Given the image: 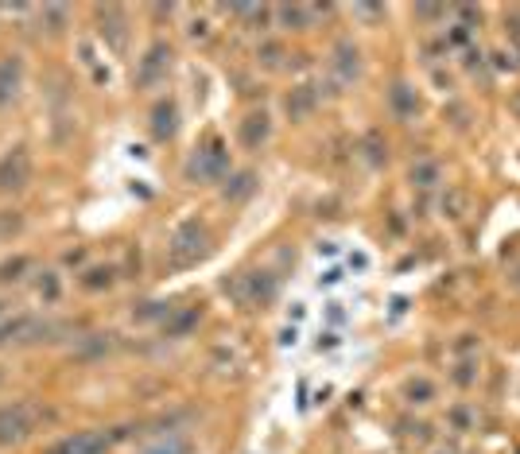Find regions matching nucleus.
I'll list each match as a JSON object with an SVG mask.
<instances>
[{
    "label": "nucleus",
    "instance_id": "9",
    "mask_svg": "<svg viewBox=\"0 0 520 454\" xmlns=\"http://www.w3.org/2000/svg\"><path fill=\"white\" fill-rule=\"evenodd\" d=\"M20 82H24V62H20L16 55L0 59V105H8V101L16 97Z\"/></svg>",
    "mask_w": 520,
    "mask_h": 454
},
{
    "label": "nucleus",
    "instance_id": "24",
    "mask_svg": "<svg viewBox=\"0 0 520 454\" xmlns=\"http://www.w3.org/2000/svg\"><path fill=\"white\" fill-rule=\"evenodd\" d=\"M27 268V261L24 256H16V261H8V264H0V280H16L20 272Z\"/></svg>",
    "mask_w": 520,
    "mask_h": 454
},
{
    "label": "nucleus",
    "instance_id": "5",
    "mask_svg": "<svg viewBox=\"0 0 520 454\" xmlns=\"http://www.w3.org/2000/svg\"><path fill=\"white\" fill-rule=\"evenodd\" d=\"M27 179H32V156L24 148H12L0 160V191H20Z\"/></svg>",
    "mask_w": 520,
    "mask_h": 454
},
{
    "label": "nucleus",
    "instance_id": "21",
    "mask_svg": "<svg viewBox=\"0 0 520 454\" xmlns=\"http://www.w3.org/2000/svg\"><path fill=\"white\" fill-rule=\"evenodd\" d=\"M194 322H198V311L191 307V311H183L175 322H167V326H163V334H167V338H175V334H186V330H191Z\"/></svg>",
    "mask_w": 520,
    "mask_h": 454
},
{
    "label": "nucleus",
    "instance_id": "4",
    "mask_svg": "<svg viewBox=\"0 0 520 454\" xmlns=\"http://www.w3.org/2000/svg\"><path fill=\"white\" fill-rule=\"evenodd\" d=\"M35 423V412L32 404H8V408H0V443H16L32 431Z\"/></svg>",
    "mask_w": 520,
    "mask_h": 454
},
{
    "label": "nucleus",
    "instance_id": "27",
    "mask_svg": "<svg viewBox=\"0 0 520 454\" xmlns=\"http://www.w3.org/2000/svg\"><path fill=\"white\" fill-rule=\"evenodd\" d=\"M446 43H454V47H462V43H470V27H451V35H446Z\"/></svg>",
    "mask_w": 520,
    "mask_h": 454
},
{
    "label": "nucleus",
    "instance_id": "12",
    "mask_svg": "<svg viewBox=\"0 0 520 454\" xmlns=\"http://www.w3.org/2000/svg\"><path fill=\"white\" fill-rule=\"evenodd\" d=\"M268 113H249L241 125V144L245 148H260V144L268 140Z\"/></svg>",
    "mask_w": 520,
    "mask_h": 454
},
{
    "label": "nucleus",
    "instance_id": "1",
    "mask_svg": "<svg viewBox=\"0 0 520 454\" xmlns=\"http://www.w3.org/2000/svg\"><path fill=\"white\" fill-rule=\"evenodd\" d=\"M206 252V229L198 221H183V226L171 233V261L175 264H194Z\"/></svg>",
    "mask_w": 520,
    "mask_h": 454
},
{
    "label": "nucleus",
    "instance_id": "20",
    "mask_svg": "<svg viewBox=\"0 0 520 454\" xmlns=\"http://www.w3.org/2000/svg\"><path fill=\"white\" fill-rule=\"evenodd\" d=\"M276 16L284 20L287 27H307V8H299V4H280Z\"/></svg>",
    "mask_w": 520,
    "mask_h": 454
},
{
    "label": "nucleus",
    "instance_id": "17",
    "mask_svg": "<svg viewBox=\"0 0 520 454\" xmlns=\"http://www.w3.org/2000/svg\"><path fill=\"white\" fill-rule=\"evenodd\" d=\"M109 338H113V334H90V338H82V345H78V357H101V353H109V350H113Z\"/></svg>",
    "mask_w": 520,
    "mask_h": 454
},
{
    "label": "nucleus",
    "instance_id": "7",
    "mask_svg": "<svg viewBox=\"0 0 520 454\" xmlns=\"http://www.w3.org/2000/svg\"><path fill=\"white\" fill-rule=\"evenodd\" d=\"M167 67H171V47H167V43H156V47L140 59L136 82H140V85H156L160 78H167Z\"/></svg>",
    "mask_w": 520,
    "mask_h": 454
},
{
    "label": "nucleus",
    "instance_id": "13",
    "mask_svg": "<svg viewBox=\"0 0 520 454\" xmlns=\"http://www.w3.org/2000/svg\"><path fill=\"white\" fill-rule=\"evenodd\" d=\"M315 101H319L315 85H299V90H292V93H287V117H292V121H303L310 109H315Z\"/></svg>",
    "mask_w": 520,
    "mask_h": 454
},
{
    "label": "nucleus",
    "instance_id": "2",
    "mask_svg": "<svg viewBox=\"0 0 520 454\" xmlns=\"http://www.w3.org/2000/svg\"><path fill=\"white\" fill-rule=\"evenodd\" d=\"M117 439H125V431H113V435H105V431H78V435L55 443L47 454H105Z\"/></svg>",
    "mask_w": 520,
    "mask_h": 454
},
{
    "label": "nucleus",
    "instance_id": "3",
    "mask_svg": "<svg viewBox=\"0 0 520 454\" xmlns=\"http://www.w3.org/2000/svg\"><path fill=\"white\" fill-rule=\"evenodd\" d=\"M226 167H229V151L221 148L218 140H210L191 163H186V175L191 179H218V175H226Z\"/></svg>",
    "mask_w": 520,
    "mask_h": 454
},
{
    "label": "nucleus",
    "instance_id": "16",
    "mask_svg": "<svg viewBox=\"0 0 520 454\" xmlns=\"http://www.w3.org/2000/svg\"><path fill=\"white\" fill-rule=\"evenodd\" d=\"M252 191H256V175H252V171H241V175L226 186V198L229 202H241V198H249Z\"/></svg>",
    "mask_w": 520,
    "mask_h": 454
},
{
    "label": "nucleus",
    "instance_id": "8",
    "mask_svg": "<svg viewBox=\"0 0 520 454\" xmlns=\"http://www.w3.org/2000/svg\"><path fill=\"white\" fill-rule=\"evenodd\" d=\"M97 20H101V35L109 39V47L113 50H125V39H128V32H125V12L121 8H97Z\"/></svg>",
    "mask_w": 520,
    "mask_h": 454
},
{
    "label": "nucleus",
    "instance_id": "14",
    "mask_svg": "<svg viewBox=\"0 0 520 454\" xmlns=\"http://www.w3.org/2000/svg\"><path fill=\"white\" fill-rule=\"evenodd\" d=\"M388 101H392V109L400 113V117H416L420 113V97H416V90L411 85H392V93H388Z\"/></svg>",
    "mask_w": 520,
    "mask_h": 454
},
{
    "label": "nucleus",
    "instance_id": "25",
    "mask_svg": "<svg viewBox=\"0 0 520 454\" xmlns=\"http://www.w3.org/2000/svg\"><path fill=\"white\" fill-rule=\"evenodd\" d=\"M280 59H284V50L280 47H272V43L268 47H260V62H264V67H280Z\"/></svg>",
    "mask_w": 520,
    "mask_h": 454
},
{
    "label": "nucleus",
    "instance_id": "11",
    "mask_svg": "<svg viewBox=\"0 0 520 454\" xmlns=\"http://www.w3.org/2000/svg\"><path fill=\"white\" fill-rule=\"evenodd\" d=\"M179 128V109L175 101H160L156 105V113H151V132H156V140H171Z\"/></svg>",
    "mask_w": 520,
    "mask_h": 454
},
{
    "label": "nucleus",
    "instance_id": "31",
    "mask_svg": "<svg viewBox=\"0 0 520 454\" xmlns=\"http://www.w3.org/2000/svg\"><path fill=\"white\" fill-rule=\"evenodd\" d=\"M516 113H520V97H516Z\"/></svg>",
    "mask_w": 520,
    "mask_h": 454
},
{
    "label": "nucleus",
    "instance_id": "26",
    "mask_svg": "<svg viewBox=\"0 0 520 454\" xmlns=\"http://www.w3.org/2000/svg\"><path fill=\"white\" fill-rule=\"evenodd\" d=\"M365 148H369V160H373V163H381V160H385V148H381V136H377V132H369Z\"/></svg>",
    "mask_w": 520,
    "mask_h": 454
},
{
    "label": "nucleus",
    "instance_id": "29",
    "mask_svg": "<svg viewBox=\"0 0 520 454\" xmlns=\"http://www.w3.org/2000/svg\"><path fill=\"white\" fill-rule=\"evenodd\" d=\"M4 307H8V303H4V299H0V319H4Z\"/></svg>",
    "mask_w": 520,
    "mask_h": 454
},
{
    "label": "nucleus",
    "instance_id": "23",
    "mask_svg": "<svg viewBox=\"0 0 520 454\" xmlns=\"http://www.w3.org/2000/svg\"><path fill=\"white\" fill-rule=\"evenodd\" d=\"M39 295H43L47 303H55V299H59V280L50 276V272H43V280H39Z\"/></svg>",
    "mask_w": 520,
    "mask_h": 454
},
{
    "label": "nucleus",
    "instance_id": "28",
    "mask_svg": "<svg viewBox=\"0 0 520 454\" xmlns=\"http://www.w3.org/2000/svg\"><path fill=\"white\" fill-rule=\"evenodd\" d=\"M454 380H458V385H470L474 380V362H462L458 373H454Z\"/></svg>",
    "mask_w": 520,
    "mask_h": 454
},
{
    "label": "nucleus",
    "instance_id": "19",
    "mask_svg": "<svg viewBox=\"0 0 520 454\" xmlns=\"http://www.w3.org/2000/svg\"><path fill=\"white\" fill-rule=\"evenodd\" d=\"M411 183L416 186H435L439 183V163L435 160H420L411 167Z\"/></svg>",
    "mask_w": 520,
    "mask_h": 454
},
{
    "label": "nucleus",
    "instance_id": "15",
    "mask_svg": "<svg viewBox=\"0 0 520 454\" xmlns=\"http://www.w3.org/2000/svg\"><path fill=\"white\" fill-rule=\"evenodd\" d=\"M140 454H191V439L186 435H167V439L151 443L148 450H140Z\"/></svg>",
    "mask_w": 520,
    "mask_h": 454
},
{
    "label": "nucleus",
    "instance_id": "30",
    "mask_svg": "<svg viewBox=\"0 0 520 454\" xmlns=\"http://www.w3.org/2000/svg\"><path fill=\"white\" fill-rule=\"evenodd\" d=\"M516 287H520V272H516Z\"/></svg>",
    "mask_w": 520,
    "mask_h": 454
},
{
    "label": "nucleus",
    "instance_id": "18",
    "mask_svg": "<svg viewBox=\"0 0 520 454\" xmlns=\"http://www.w3.org/2000/svg\"><path fill=\"white\" fill-rule=\"evenodd\" d=\"M404 396H408V404H427L431 396H435V385H431L427 377H416L404 385Z\"/></svg>",
    "mask_w": 520,
    "mask_h": 454
},
{
    "label": "nucleus",
    "instance_id": "6",
    "mask_svg": "<svg viewBox=\"0 0 520 454\" xmlns=\"http://www.w3.org/2000/svg\"><path fill=\"white\" fill-rule=\"evenodd\" d=\"M272 291H276V280L268 272H249V276H237L233 284V295L241 303H268Z\"/></svg>",
    "mask_w": 520,
    "mask_h": 454
},
{
    "label": "nucleus",
    "instance_id": "22",
    "mask_svg": "<svg viewBox=\"0 0 520 454\" xmlns=\"http://www.w3.org/2000/svg\"><path fill=\"white\" fill-rule=\"evenodd\" d=\"M82 284L93 287V291H97V287H109V284H113V268H90Z\"/></svg>",
    "mask_w": 520,
    "mask_h": 454
},
{
    "label": "nucleus",
    "instance_id": "10",
    "mask_svg": "<svg viewBox=\"0 0 520 454\" xmlns=\"http://www.w3.org/2000/svg\"><path fill=\"white\" fill-rule=\"evenodd\" d=\"M330 70H334L338 82H353V78H357V70H361L357 47H353V43H338V47H334V59H330Z\"/></svg>",
    "mask_w": 520,
    "mask_h": 454
}]
</instances>
